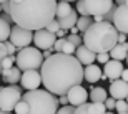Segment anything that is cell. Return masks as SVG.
Returning <instances> with one entry per match:
<instances>
[{
	"label": "cell",
	"mask_w": 128,
	"mask_h": 114,
	"mask_svg": "<svg viewBox=\"0 0 128 114\" xmlns=\"http://www.w3.org/2000/svg\"><path fill=\"white\" fill-rule=\"evenodd\" d=\"M42 79L45 89L52 94L63 96L85 79V68L76 56L65 53H53L45 60L42 70Z\"/></svg>",
	"instance_id": "cell-1"
},
{
	"label": "cell",
	"mask_w": 128,
	"mask_h": 114,
	"mask_svg": "<svg viewBox=\"0 0 128 114\" xmlns=\"http://www.w3.org/2000/svg\"><path fill=\"white\" fill-rule=\"evenodd\" d=\"M8 3V15L22 28L38 32L57 20V0H10Z\"/></svg>",
	"instance_id": "cell-2"
},
{
	"label": "cell",
	"mask_w": 128,
	"mask_h": 114,
	"mask_svg": "<svg viewBox=\"0 0 128 114\" xmlns=\"http://www.w3.org/2000/svg\"><path fill=\"white\" fill-rule=\"evenodd\" d=\"M83 45L88 46L96 55L100 53H110L118 45V30L113 23L100 22L93 23L90 28L83 33Z\"/></svg>",
	"instance_id": "cell-3"
},
{
	"label": "cell",
	"mask_w": 128,
	"mask_h": 114,
	"mask_svg": "<svg viewBox=\"0 0 128 114\" xmlns=\"http://www.w3.org/2000/svg\"><path fill=\"white\" fill-rule=\"evenodd\" d=\"M24 101H27L30 106L28 114H57L60 109L58 98L47 89L27 91L24 94Z\"/></svg>",
	"instance_id": "cell-4"
},
{
	"label": "cell",
	"mask_w": 128,
	"mask_h": 114,
	"mask_svg": "<svg viewBox=\"0 0 128 114\" xmlns=\"http://www.w3.org/2000/svg\"><path fill=\"white\" fill-rule=\"evenodd\" d=\"M45 58H43V51L38 50L37 46H27L18 50L17 53V66L22 71H32V70H42Z\"/></svg>",
	"instance_id": "cell-5"
},
{
	"label": "cell",
	"mask_w": 128,
	"mask_h": 114,
	"mask_svg": "<svg viewBox=\"0 0 128 114\" xmlns=\"http://www.w3.org/2000/svg\"><path fill=\"white\" fill-rule=\"evenodd\" d=\"M24 99V94L18 86H4L0 89V109L2 111H15L17 104Z\"/></svg>",
	"instance_id": "cell-6"
},
{
	"label": "cell",
	"mask_w": 128,
	"mask_h": 114,
	"mask_svg": "<svg viewBox=\"0 0 128 114\" xmlns=\"http://www.w3.org/2000/svg\"><path fill=\"white\" fill-rule=\"evenodd\" d=\"M33 35L35 33H32V30H27V28L18 27V25H14L8 41H12L18 50H22V48L30 46V43H33Z\"/></svg>",
	"instance_id": "cell-7"
},
{
	"label": "cell",
	"mask_w": 128,
	"mask_h": 114,
	"mask_svg": "<svg viewBox=\"0 0 128 114\" xmlns=\"http://www.w3.org/2000/svg\"><path fill=\"white\" fill-rule=\"evenodd\" d=\"M57 40H58L57 35L52 33V32H48L47 28L38 30V32H35V35H33V45H35L38 50H42V51L52 50V48L55 46Z\"/></svg>",
	"instance_id": "cell-8"
},
{
	"label": "cell",
	"mask_w": 128,
	"mask_h": 114,
	"mask_svg": "<svg viewBox=\"0 0 128 114\" xmlns=\"http://www.w3.org/2000/svg\"><path fill=\"white\" fill-rule=\"evenodd\" d=\"M88 15L93 17H105L115 7L113 0H85Z\"/></svg>",
	"instance_id": "cell-9"
},
{
	"label": "cell",
	"mask_w": 128,
	"mask_h": 114,
	"mask_svg": "<svg viewBox=\"0 0 128 114\" xmlns=\"http://www.w3.org/2000/svg\"><path fill=\"white\" fill-rule=\"evenodd\" d=\"M22 88H25L27 91H35L40 89V84H43L42 73L38 70H32V71H25L22 75V81H20Z\"/></svg>",
	"instance_id": "cell-10"
},
{
	"label": "cell",
	"mask_w": 128,
	"mask_h": 114,
	"mask_svg": "<svg viewBox=\"0 0 128 114\" xmlns=\"http://www.w3.org/2000/svg\"><path fill=\"white\" fill-rule=\"evenodd\" d=\"M66 96H68V99H70V104L75 106V108H80V106L86 104L88 103V99H90V94H88V91L83 88V86H75V88H72L68 93H66Z\"/></svg>",
	"instance_id": "cell-11"
},
{
	"label": "cell",
	"mask_w": 128,
	"mask_h": 114,
	"mask_svg": "<svg viewBox=\"0 0 128 114\" xmlns=\"http://www.w3.org/2000/svg\"><path fill=\"white\" fill-rule=\"evenodd\" d=\"M113 25H115V28L118 30V33L128 35V5H120L116 8Z\"/></svg>",
	"instance_id": "cell-12"
},
{
	"label": "cell",
	"mask_w": 128,
	"mask_h": 114,
	"mask_svg": "<svg viewBox=\"0 0 128 114\" xmlns=\"http://www.w3.org/2000/svg\"><path fill=\"white\" fill-rule=\"evenodd\" d=\"M110 96L115 98L116 101L126 99V98H128V83L123 81L122 78L112 81V84H110Z\"/></svg>",
	"instance_id": "cell-13"
},
{
	"label": "cell",
	"mask_w": 128,
	"mask_h": 114,
	"mask_svg": "<svg viewBox=\"0 0 128 114\" xmlns=\"http://www.w3.org/2000/svg\"><path fill=\"white\" fill-rule=\"evenodd\" d=\"M123 65H122V61H116V60H110L106 65H105L103 68V75L108 78V79L115 81V79H120L122 78V75H123Z\"/></svg>",
	"instance_id": "cell-14"
},
{
	"label": "cell",
	"mask_w": 128,
	"mask_h": 114,
	"mask_svg": "<svg viewBox=\"0 0 128 114\" xmlns=\"http://www.w3.org/2000/svg\"><path fill=\"white\" fill-rule=\"evenodd\" d=\"M75 56H76V60L83 65V66H90V65H95V60H96V55L95 51H92L88 46H85V45H82V46H78L76 48V53H75Z\"/></svg>",
	"instance_id": "cell-15"
},
{
	"label": "cell",
	"mask_w": 128,
	"mask_h": 114,
	"mask_svg": "<svg viewBox=\"0 0 128 114\" xmlns=\"http://www.w3.org/2000/svg\"><path fill=\"white\" fill-rule=\"evenodd\" d=\"M106 108L105 104H100V103H86V104L80 106L75 109V114H106Z\"/></svg>",
	"instance_id": "cell-16"
},
{
	"label": "cell",
	"mask_w": 128,
	"mask_h": 114,
	"mask_svg": "<svg viewBox=\"0 0 128 114\" xmlns=\"http://www.w3.org/2000/svg\"><path fill=\"white\" fill-rule=\"evenodd\" d=\"M102 76H103V70L98 66V65H90V66H85V81L86 83H98L102 81Z\"/></svg>",
	"instance_id": "cell-17"
},
{
	"label": "cell",
	"mask_w": 128,
	"mask_h": 114,
	"mask_svg": "<svg viewBox=\"0 0 128 114\" xmlns=\"http://www.w3.org/2000/svg\"><path fill=\"white\" fill-rule=\"evenodd\" d=\"M22 75H24V71H22L18 66H14L12 70H5V71H2L4 81L8 83L10 86H15V83H20V81H22Z\"/></svg>",
	"instance_id": "cell-18"
},
{
	"label": "cell",
	"mask_w": 128,
	"mask_h": 114,
	"mask_svg": "<svg viewBox=\"0 0 128 114\" xmlns=\"http://www.w3.org/2000/svg\"><path fill=\"white\" fill-rule=\"evenodd\" d=\"M110 96L106 93L105 88L102 86H92L90 89V103H100V104H105V101L108 99Z\"/></svg>",
	"instance_id": "cell-19"
},
{
	"label": "cell",
	"mask_w": 128,
	"mask_h": 114,
	"mask_svg": "<svg viewBox=\"0 0 128 114\" xmlns=\"http://www.w3.org/2000/svg\"><path fill=\"white\" fill-rule=\"evenodd\" d=\"M110 56H112V60H116V61L126 60L128 58V41L126 43H118V45L110 51Z\"/></svg>",
	"instance_id": "cell-20"
},
{
	"label": "cell",
	"mask_w": 128,
	"mask_h": 114,
	"mask_svg": "<svg viewBox=\"0 0 128 114\" xmlns=\"http://www.w3.org/2000/svg\"><path fill=\"white\" fill-rule=\"evenodd\" d=\"M60 22V27H62V30H72L73 27H76V22H78V17H76V12L73 10L68 17H65V18L58 20Z\"/></svg>",
	"instance_id": "cell-21"
},
{
	"label": "cell",
	"mask_w": 128,
	"mask_h": 114,
	"mask_svg": "<svg viewBox=\"0 0 128 114\" xmlns=\"http://www.w3.org/2000/svg\"><path fill=\"white\" fill-rule=\"evenodd\" d=\"M12 28H14L12 23L0 18V41H8L10 35H12Z\"/></svg>",
	"instance_id": "cell-22"
},
{
	"label": "cell",
	"mask_w": 128,
	"mask_h": 114,
	"mask_svg": "<svg viewBox=\"0 0 128 114\" xmlns=\"http://www.w3.org/2000/svg\"><path fill=\"white\" fill-rule=\"evenodd\" d=\"M72 12H73V8H72V5L68 3V2H58V7H57V20H62V18H65V17H68Z\"/></svg>",
	"instance_id": "cell-23"
},
{
	"label": "cell",
	"mask_w": 128,
	"mask_h": 114,
	"mask_svg": "<svg viewBox=\"0 0 128 114\" xmlns=\"http://www.w3.org/2000/svg\"><path fill=\"white\" fill-rule=\"evenodd\" d=\"M93 23H95V20L92 18V17H78V22H76V28L80 30V32H83V33H85V32L90 28Z\"/></svg>",
	"instance_id": "cell-24"
},
{
	"label": "cell",
	"mask_w": 128,
	"mask_h": 114,
	"mask_svg": "<svg viewBox=\"0 0 128 114\" xmlns=\"http://www.w3.org/2000/svg\"><path fill=\"white\" fill-rule=\"evenodd\" d=\"M14 113H15V114H28V113H30V106H28V103L22 99L18 104H17V108H15Z\"/></svg>",
	"instance_id": "cell-25"
},
{
	"label": "cell",
	"mask_w": 128,
	"mask_h": 114,
	"mask_svg": "<svg viewBox=\"0 0 128 114\" xmlns=\"http://www.w3.org/2000/svg\"><path fill=\"white\" fill-rule=\"evenodd\" d=\"M14 63H17V56H7L5 60H2V70H12L14 68Z\"/></svg>",
	"instance_id": "cell-26"
},
{
	"label": "cell",
	"mask_w": 128,
	"mask_h": 114,
	"mask_svg": "<svg viewBox=\"0 0 128 114\" xmlns=\"http://www.w3.org/2000/svg\"><path fill=\"white\" fill-rule=\"evenodd\" d=\"M62 53H65V55H73V56H75V53H76V46L73 45V43H70L68 40H65V45H63Z\"/></svg>",
	"instance_id": "cell-27"
},
{
	"label": "cell",
	"mask_w": 128,
	"mask_h": 114,
	"mask_svg": "<svg viewBox=\"0 0 128 114\" xmlns=\"http://www.w3.org/2000/svg\"><path fill=\"white\" fill-rule=\"evenodd\" d=\"M76 12L80 13V17H90L88 10H86V5H85V0H78L76 2Z\"/></svg>",
	"instance_id": "cell-28"
},
{
	"label": "cell",
	"mask_w": 128,
	"mask_h": 114,
	"mask_svg": "<svg viewBox=\"0 0 128 114\" xmlns=\"http://www.w3.org/2000/svg\"><path fill=\"white\" fill-rule=\"evenodd\" d=\"M66 40H68L70 43H73L76 48L83 45V38H82L80 35H66Z\"/></svg>",
	"instance_id": "cell-29"
},
{
	"label": "cell",
	"mask_w": 128,
	"mask_h": 114,
	"mask_svg": "<svg viewBox=\"0 0 128 114\" xmlns=\"http://www.w3.org/2000/svg\"><path fill=\"white\" fill-rule=\"evenodd\" d=\"M47 30H48V32H52V33H55V35H57L58 32L62 30V27H60V22H58V20H53L52 23H50V25L47 27Z\"/></svg>",
	"instance_id": "cell-30"
},
{
	"label": "cell",
	"mask_w": 128,
	"mask_h": 114,
	"mask_svg": "<svg viewBox=\"0 0 128 114\" xmlns=\"http://www.w3.org/2000/svg\"><path fill=\"white\" fill-rule=\"evenodd\" d=\"M115 109L118 111V113H126V111H128V103H126V99L116 101V108H115Z\"/></svg>",
	"instance_id": "cell-31"
},
{
	"label": "cell",
	"mask_w": 128,
	"mask_h": 114,
	"mask_svg": "<svg viewBox=\"0 0 128 114\" xmlns=\"http://www.w3.org/2000/svg\"><path fill=\"white\" fill-rule=\"evenodd\" d=\"M75 106H72V104H68V106H62L60 109H58V113L57 114H75Z\"/></svg>",
	"instance_id": "cell-32"
},
{
	"label": "cell",
	"mask_w": 128,
	"mask_h": 114,
	"mask_svg": "<svg viewBox=\"0 0 128 114\" xmlns=\"http://www.w3.org/2000/svg\"><path fill=\"white\" fill-rule=\"evenodd\" d=\"M65 40H66V38H58L57 43H55V46H53V51H55V53H62L63 45H65Z\"/></svg>",
	"instance_id": "cell-33"
},
{
	"label": "cell",
	"mask_w": 128,
	"mask_h": 114,
	"mask_svg": "<svg viewBox=\"0 0 128 114\" xmlns=\"http://www.w3.org/2000/svg\"><path fill=\"white\" fill-rule=\"evenodd\" d=\"M110 60H112L110 53H100L98 56H96V61H98V63H103V65H106Z\"/></svg>",
	"instance_id": "cell-34"
},
{
	"label": "cell",
	"mask_w": 128,
	"mask_h": 114,
	"mask_svg": "<svg viewBox=\"0 0 128 114\" xmlns=\"http://www.w3.org/2000/svg\"><path fill=\"white\" fill-rule=\"evenodd\" d=\"M105 108H106V109H110V111H113L115 108H116V99H115V98H112V96H110L108 99L105 101Z\"/></svg>",
	"instance_id": "cell-35"
},
{
	"label": "cell",
	"mask_w": 128,
	"mask_h": 114,
	"mask_svg": "<svg viewBox=\"0 0 128 114\" xmlns=\"http://www.w3.org/2000/svg\"><path fill=\"white\" fill-rule=\"evenodd\" d=\"M5 43V46H7V51H8V56H14L15 51H17V46H15L12 41H4ZM15 58V56H14Z\"/></svg>",
	"instance_id": "cell-36"
},
{
	"label": "cell",
	"mask_w": 128,
	"mask_h": 114,
	"mask_svg": "<svg viewBox=\"0 0 128 114\" xmlns=\"http://www.w3.org/2000/svg\"><path fill=\"white\" fill-rule=\"evenodd\" d=\"M7 56H8L7 46H5V43H4V41H0V58H2V60H5Z\"/></svg>",
	"instance_id": "cell-37"
},
{
	"label": "cell",
	"mask_w": 128,
	"mask_h": 114,
	"mask_svg": "<svg viewBox=\"0 0 128 114\" xmlns=\"http://www.w3.org/2000/svg\"><path fill=\"white\" fill-rule=\"evenodd\" d=\"M58 101H60V104H62V106H68V104H70V99H68V96H66V94L60 96Z\"/></svg>",
	"instance_id": "cell-38"
},
{
	"label": "cell",
	"mask_w": 128,
	"mask_h": 114,
	"mask_svg": "<svg viewBox=\"0 0 128 114\" xmlns=\"http://www.w3.org/2000/svg\"><path fill=\"white\" fill-rule=\"evenodd\" d=\"M126 41H128V35L118 33V43H126Z\"/></svg>",
	"instance_id": "cell-39"
},
{
	"label": "cell",
	"mask_w": 128,
	"mask_h": 114,
	"mask_svg": "<svg viewBox=\"0 0 128 114\" xmlns=\"http://www.w3.org/2000/svg\"><path fill=\"white\" fill-rule=\"evenodd\" d=\"M2 20L8 22V23H14V20H12V17H10L8 13H2ZM14 25H15V23H14Z\"/></svg>",
	"instance_id": "cell-40"
},
{
	"label": "cell",
	"mask_w": 128,
	"mask_h": 114,
	"mask_svg": "<svg viewBox=\"0 0 128 114\" xmlns=\"http://www.w3.org/2000/svg\"><path fill=\"white\" fill-rule=\"evenodd\" d=\"M65 35H66V30H60L57 33V38H65Z\"/></svg>",
	"instance_id": "cell-41"
},
{
	"label": "cell",
	"mask_w": 128,
	"mask_h": 114,
	"mask_svg": "<svg viewBox=\"0 0 128 114\" xmlns=\"http://www.w3.org/2000/svg\"><path fill=\"white\" fill-rule=\"evenodd\" d=\"M122 79L128 83V70H123V75H122Z\"/></svg>",
	"instance_id": "cell-42"
},
{
	"label": "cell",
	"mask_w": 128,
	"mask_h": 114,
	"mask_svg": "<svg viewBox=\"0 0 128 114\" xmlns=\"http://www.w3.org/2000/svg\"><path fill=\"white\" fill-rule=\"evenodd\" d=\"M78 33H80V30L76 28V27H73V28L70 30V35H78Z\"/></svg>",
	"instance_id": "cell-43"
},
{
	"label": "cell",
	"mask_w": 128,
	"mask_h": 114,
	"mask_svg": "<svg viewBox=\"0 0 128 114\" xmlns=\"http://www.w3.org/2000/svg\"><path fill=\"white\" fill-rule=\"evenodd\" d=\"M115 3L118 5V7L120 5H126V0H115Z\"/></svg>",
	"instance_id": "cell-44"
},
{
	"label": "cell",
	"mask_w": 128,
	"mask_h": 114,
	"mask_svg": "<svg viewBox=\"0 0 128 114\" xmlns=\"http://www.w3.org/2000/svg\"><path fill=\"white\" fill-rule=\"evenodd\" d=\"M60 2H68L70 3V2H78V0H60Z\"/></svg>",
	"instance_id": "cell-45"
},
{
	"label": "cell",
	"mask_w": 128,
	"mask_h": 114,
	"mask_svg": "<svg viewBox=\"0 0 128 114\" xmlns=\"http://www.w3.org/2000/svg\"><path fill=\"white\" fill-rule=\"evenodd\" d=\"M0 2H2V3H7V2H10V0H0Z\"/></svg>",
	"instance_id": "cell-46"
},
{
	"label": "cell",
	"mask_w": 128,
	"mask_h": 114,
	"mask_svg": "<svg viewBox=\"0 0 128 114\" xmlns=\"http://www.w3.org/2000/svg\"><path fill=\"white\" fill-rule=\"evenodd\" d=\"M2 114H12V113H7V111H2Z\"/></svg>",
	"instance_id": "cell-47"
},
{
	"label": "cell",
	"mask_w": 128,
	"mask_h": 114,
	"mask_svg": "<svg viewBox=\"0 0 128 114\" xmlns=\"http://www.w3.org/2000/svg\"><path fill=\"white\" fill-rule=\"evenodd\" d=\"M106 114H115V113H113V111H108V113H106Z\"/></svg>",
	"instance_id": "cell-48"
},
{
	"label": "cell",
	"mask_w": 128,
	"mask_h": 114,
	"mask_svg": "<svg viewBox=\"0 0 128 114\" xmlns=\"http://www.w3.org/2000/svg\"><path fill=\"white\" fill-rule=\"evenodd\" d=\"M118 114H128V111H126V113H118Z\"/></svg>",
	"instance_id": "cell-49"
},
{
	"label": "cell",
	"mask_w": 128,
	"mask_h": 114,
	"mask_svg": "<svg viewBox=\"0 0 128 114\" xmlns=\"http://www.w3.org/2000/svg\"><path fill=\"white\" fill-rule=\"evenodd\" d=\"M126 103H128V98H126Z\"/></svg>",
	"instance_id": "cell-50"
},
{
	"label": "cell",
	"mask_w": 128,
	"mask_h": 114,
	"mask_svg": "<svg viewBox=\"0 0 128 114\" xmlns=\"http://www.w3.org/2000/svg\"><path fill=\"white\" fill-rule=\"evenodd\" d=\"M126 63H128V58H126Z\"/></svg>",
	"instance_id": "cell-51"
}]
</instances>
